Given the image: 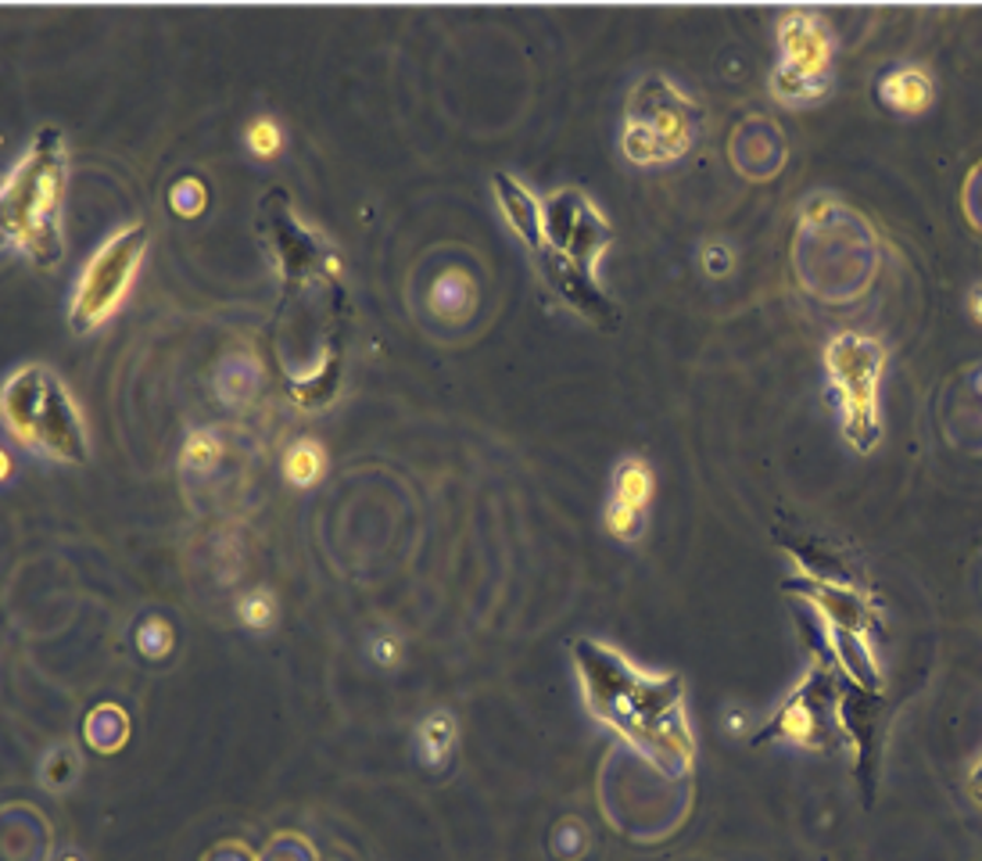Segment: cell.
I'll use <instances>...</instances> for the list:
<instances>
[{"instance_id": "7c38bea8", "label": "cell", "mask_w": 982, "mask_h": 861, "mask_svg": "<svg viewBox=\"0 0 982 861\" xmlns=\"http://www.w3.org/2000/svg\"><path fill=\"white\" fill-rule=\"evenodd\" d=\"M258 388V363L255 356L248 352H234L226 356L223 363H219L215 370V392L223 403H244V398H252Z\"/></svg>"}, {"instance_id": "ba28073f", "label": "cell", "mask_w": 982, "mask_h": 861, "mask_svg": "<svg viewBox=\"0 0 982 861\" xmlns=\"http://www.w3.org/2000/svg\"><path fill=\"white\" fill-rule=\"evenodd\" d=\"M782 69L774 72V94L785 101H814L825 94L829 40L807 11H793L782 25Z\"/></svg>"}, {"instance_id": "44dd1931", "label": "cell", "mask_w": 982, "mask_h": 861, "mask_svg": "<svg viewBox=\"0 0 982 861\" xmlns=\"http://www.w3.org/2000/svg\"><path fill=\"white\" fill-rule=\"evenodd\" d=\"M552 851L560 854L563 861H574L581 851H585V826H577V822H566V826L556 829Z\"/></svg>"}, {"instance_id": "4fadbf2b", "label": "cell", "mask_w": 982, "mask_h": 861, "mask_svg": "<svg viewBox=\"0 0 982 861\" xmlns=\"http://www.w3.org/2000/svg\"><path fill=\"white\" fill-rule=\"evenodd\" d=\"M223 456H226V445H223V439H219V431L215 428H198V431L187 434L184 456H179V467H184L187 474H201V478H204V474H215L219 470Z\"/></svg>"}, {"instance_id": "cb8c5ba5", "label": "cell", "mask_w": 982, "mask_h": 861, "mask_svg": "<svg viewBox=\"0 0 982 861\" xmlns=\"http://www.w3.org/2000/svg\"><path fill=\"white\" fill-rule=\"evenodd\" d=\"M968 310H972V316L982 324V284H975L972 294H968Z\"/></svg>"}, {"instance_id": "484cf974", "label": "cell", "mask_w": 982, "mask_h": 861, "mask_svg": "<svg viewBox=\"0 0 982 861\" xmlns=\"http://www.w3.org/2000/svg\"><path fill=\"white\" fill-rule=\"evenodd\" d=\"M975 384H979V392H982V377H979V381H975Z\"/></svg>"}, {"instance_id": "3957f363", "label": "cell", "mask_w": 982, "mask_h": 861, "mask_svg": "<svg viewBox=\"0 0 982 861\" xmlns=\"http://www.w3.org/2000/svg\"><path fill=\"white\" fill-rule=\"evenodd\" d=\"M610 244V223L581 190H560L541 205V241L535 244V263L577 313L599 324H613V305L596 288V263Z\"/></svg>"}, {"instance_id": "9c48e42d", "label": "cell", "mask_w": 982, "mask_h": 861, "mask_svg": "<svg viewBox=\"0 0 982 861\" xmlns=\"http://www.w3.org/2000/svg\"><path fill=\"white\" fill-rule=\"evenodd\" d=\"M653 499V470L645 459L628 456L613 470V496L606 507V528L620 543H635L645 528V507Z\"/></svg>"}, {"instance_id": "d4e9b609", "label": "cell", "mask_w": 982, "mask_h": 861, "mask_svg": "<svg viewBox=\"0 0 982 861\" xmlns=\"http://www.w3.org/2000/svg\"><path fill=\"white\" fill-rule=\"evenodd\" d=\"M55 861H86V858L80 851H72V847H65V851L55 854Z\"/></svg>"}, {"instance_id": "7402d4cb", "label": "cell", "mask_w": 982, "mask_h": 861, "mask_svg": "<svg viewBox=\"0 0 982 861\" xmlns=\"http://www.w3.org/2000/svg\"><path fill=\"white\" fill-rule=\"evenodd\" d=\"M201 201H204V190H201L198 179H184V184L173 190V205L179 212H198Z\"/></svg>"}, {"instance_id": "5bb4252c", "label": "cell", "mask_w": 982, "mask_h": 861, "mask_svg": "<svg viewBox=\"0 0 982 861\" xmlns=\"http://www.w3.org/2000/svg\"><path fill=\"white\" fill-rule=\"evenodd\" d=\"M470 299H474V291H470V280L463 269H445L431 288V310L445 319H456L467 313Z\"/></svg>"}, {"instance_id": "277c9868", "label": "cell", "mask_w": 982, "mask_h": 861, "mask_svg": "<svg viewBox=\"0 0 982 861\" xmlns=\"http://www.w3.org/2000/svg\"><path fill=\"white\" fill-rule=\"evenodd\" d=\"M4 423L15 439L36 456L58 464H83L90 453L83 417L69 388L47 366H22L4 381L0 392Z\"/></svg>"}, {"instance_id": "6da1fadb", "label": "cell", "mask_w": 982, "mask_h": 861, "mask_svg": "<svg viewBox=\"0 0 982 861\" xmlns=\"http://www.w3.org/2000/svg\"><path fill=\"white\" fill-rule=\"evenodd\" d=\"M585 667L588 703L603 714V722L628 732L642 751H650L664 768H685L692 757L689 729L678 711V683L675 678H645L631 672L624 658L610 650H596V658L577 661Z\"/></svg>"}, {"instance_id": "30bf717a", "label": "cell", "mask_w": 982, "mask_h": 861, "mask_svg": "<svg viewBox=\"0 0 982 861\" xmlns=\"http://www.w3.org/2000/svg\"><path fill=\"white\" fill-rule=\"evenodd\" d=\"M456 736L459 725L448 711H431L423 722L417 725V757L423 768H445V761L456 751Z\"/></svg>"}, {"instance_id": "9a60e30c", "label": "cell", "mask_w": 982, "mask_h": 861, "mask_svg": "<svg viewBox=\"0 0 982 861\" xmlns=\"http://www.w3.org/2000/svg\"><path fill=\"white\" fill-rule=\"evenodd\" d=\"M323 470H327V453L313 442V439H302L294 442L288 449V459H283V478H288L294 488H313Z\"/></svg>"}, {"instance_id": "ac0fdd59", "label": "cell", "mask_w": 982, "mask_h": 861, "mask_svg": "<svg viewBox=\"0 0 982 861\" xmlns=\"http://www.w3.org/2000/svg\"><path fill=\"white\" fill-rule=\"evenodd\" d=\"M366 653L377 667H398L402 664L406 642L398 632H391V628H377V632H373L370 642H366Z\"/></svg>"}, {"instance_id": "ffe728a7", "label": "cell", "mask_w": 982, "mask_h": 861, "mask_svg": "<svg viewBox=\"0 0 982 861\" xmlns=\"http://www.w3.org/2000/svg\"><path fill=\"white\" fill-rule=\"evenodd\" d=\"M137 642H140V650L151 653V658H162V653L173 650V632H169V625H162L159 618H151V621L140 625Z\"/></svg>"}, {"instance_id": "7a4b0ae2", "label": "cell", "mask_w": 982, "mask_h": 861, "mask_svg": "<svg viewBox=\"0 0 982 861\" xmlns=\"http://www.w3.org/2000/svg\"><path fill=\"white\" fill-rule=\"evenodd\" d=\"M65 137L47 126L8 173L0 190V226L11 252L55 266L65 252Z\"/></svg>"}, {"instance_id": "e0dca14e", "label": "cell", "mask_w": 982, "mask_h": 861, "mask_svg": "<svg viewBox=\"0 0 982 861\" xmlns=\"http://www.w3.org/2000/svg\"><path fill=\"white\" fill-rule=\"evenodd\" d=\"M75 776H80V757H75V751L69 747V743H58L55 751L44 754V765H40V782L47 790H69Z\"/></svg>"}, {"instance_id": "603a6c76", "label": "cell", "mask_w": 982, "mask_h": 861, "mask_svg": "<svg viewBox=\"0 0 982 861\" xmlns=\"http://www.w3.org/2000/svg\"><path fill=\"white\" fill-rule=\"evenodd\" d=\"M706 269L714 277L728 274V269H732V248H725V244H710V248H706Z\"/></svg>"}, {"instance_id": "8992f818", "label": "cell", "mask_w": 982, "mask_h": 861, "mask_svg": "<svg viewBox=\"0 0 982 861\" xmlns=\"http://www.w3.org/2000/svg\"><path fill=\"white\" fill-rule=\"evenodd\" d=\"M144 248H148V230L126 226L94 252V259L86 263L69 305L75 330L101 327L119 310V302L126 299V291L140 269V259H144Z\"/></svg>"}, {"instance_id": "2e32d148", "label": "cell", "mask_w": 982, "mask_h": 861, "mask_svg": "<svg viewBox=\"0 0 982 861\" xmlns=\"http://www.w3.org/2000/svg\"><path fill=\"white\" fill-rule=\"evenodd\" d=\"M277 614H280L277 596L269 593L266 585H255V589H248V593L237 600V621L248 628V632H258V636L273 632Z\"/></svg>"}, {"instance_id": "8fae6325", "label": "cell", "mask_w": 982, "mask_h": 861, "mask_svg": "<svg viewBox=\"0 0 982 861\" xmlns=\"http://www.w3.org/2000/svg\"><path fill=\"white\" fill-rule=\"evenodd\" d=\"M878 97H882L893 112H922V108H928V101H933V80L914 66L897 69L886 75L882 86H878Z\"/></svg>"}, {"instance_id": "5b68a950", "label": "cell", "mask_w": 982, "mask_h": 861, "mask_svg": "<svg viewBox=\"0 0 982 861\" xmlns=\"http://www.w3.org/2000/svg\"><path fill=\"white\" fill-rule=\"evenodd\" d=\"M700 112L675 83L650 75L635 86L624 123V155L639 165L670 162L692 148Z\"/></svg>"}, {"instance_id": "52a82bcc", "label": "cell", "mask_w": 982, "mask_h": 861, "mask_svg": "<svg viewBox=\"0 0 982 861\" xmlns=\"http://www.w3.org/2000/svg\"><path fill=\"white\" fill-rule=\"evenodd\" d=\"M878 366H882V352L878 345L861 338V334H843L829 345V370L832 381L839 384V398H843V428L846 439L857 449H872L878 439V409H875V384H878Z\"/></svg>"}, {"instance_id": "d6986e66", "label": "cell", "mask_w": 982, "mask_h": 861, "mask_svg": "<svg viewBox=\"0 0 982 861\" xmlns=\"http://www.w3.org/2000/svg\"><path fill=\"white\" fill-rule=\"evenodd\" d=\"M280 144H283V133H280V126L269 119H255L252 126H248V151L252 155H258V159H273L277 151H280Z\"/></svg>"}]
</instances>
